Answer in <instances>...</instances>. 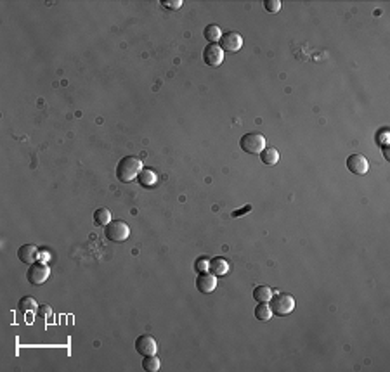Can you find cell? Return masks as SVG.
I'll return each mask as SVG.
<instances>
[{"label": "cell", "instance_id": "44dd1931", "mask_svg": "<svg viewBox=\"0 0 390 372\" xmlns=\"http://www.w3.org/2000/svg\"><path fill=\"white\" fill-rule=\"evenodd\" d=\"M208 265H210V258L208 256H199L198 260L195 261V270L198 273L201 272H207L208 270Z\"/></svg>", "mask_w": 390, "mask_h": 372}, {"label": "cell", "instance_id": "3957f363", "mask_svg": "<svg viewBox=\"0 0 390 372\" xmlns=\"http://www.w3.org/2000/svg\"><path fill=\"white\" fill-rule=\"evenodd\" d=\"M104 236H106L107 241L111 242H124L130 236V227L124 220H113L104 229Z\"/></svg>", "mask_w": 390, "mask_h": 372}, {"label": "cell", "instance_id": "30bf717a", "mask_svg": "<svg viewBox=\"0 0 390 372\" xmlns=\"http://www.w3.org/2000/svg\"><path fill=\"white\" fill-rule=\"evenodd\" d=\"M217 287V277L210 272H201L196 277V289L199 293L203 294H210L213 289Z\"/></svg>", "mask_w": 390, "mask_h": 372}, {"label": "cell", "instance_id": "7a4b0ae2", "mask_svg": "<svg viewBox=\"0 0 390 372\" xmlns=\"http://www.w3.org/2000/svg\"><path fill=\"white\" fill-rule=\"evenodd\" d=\"M239 146L248 154H260L262 149L266 147V137L262 134H259V132H248V134H245L241 137Z\"/></svg>", "mask_w": 390, "mask_h": 372}, {"label": "cell", "instance_id": "4316f807", "mask_svg": "<svg viewBox=\"0 0 390 372\" xmlns=\"http://www.w3.org/2000/svg\"><path fill=\"white\" fill-rule=\"evenodd\" d=\"M38 260H40V261H44V263H47V261L51 260V254H49L47 251H42V253L38 254Z\"/></svg>", "mask_w": 390, "mask_h": 372}, {"label": "cell", "instance_id": "d6986e66", "mask_svg": "<svg viewBox=\"0 0 390 372\" xmlns=\"http://www.w3.org/2000/svg\"><path fill=\"white\" fill-rule=\"evenodd\" d=\"M203 36L208 40V44H217L220 40V36H222V32H220V28L217 24H208L203 32Z\"/></svg>", "mask_w": 390, "mask_h": 372}, {"label": "cell", "instance_id": "ffe728a7", "mask_svg": "<svg viewBox=\"0 0 390 372\" xmlns=\"http://www.w3.org/2000/svg\"><path fill=\"white\" fill-rule=\"evenodd\" d=\"M142 367L147 372H156L160 371V358L156 355H146L142 360Z\"/></svg>", "mask_w": 390, "mask_h": 372}, {"label": "cell", "instance_id": "cb8c5ba5", "mask_svg": "<svg viewBox=\"0 0 390 372\" xmlns=\"http://www.w3.org/2000/svg\"><path fill=\"white\" fill-rule=\"evenodd\" d=\"M36 313H38V317H51L52 315V308L49 305H42V306H38V310H36Z\"/></svg>", "mask_w": 390, "mask_h": 372}, {"label": "cell", "instance_id": "e0dca14e", "mask_svg": "<svg viewBox=\"0 0 390 372\" xmlns=\"http://www.w3.org/2000/svg\"><path fill=\"white\" fill-rule=\"evenodd\" d=\"M109 222H111V211L107 208H97L94 211V223L97 227H106Z\"/></svg>", "mask_w": 390, "mask_h": 372}, {"label": "cell", "instance_id": "5bb4252c", "mask_svg": "<svg viewBox=\"0 0 390 372\" xmlns=\"http://www.w3.org/2000/svg\"><path fill=\"white\" fill-rule=\"evenodd\" d=\"M260 161L264 163V165H276V163L279 161V152L276 147H271V146H266L262 149V152H260Z\"/></svg>", "mask_w": 390, "mask_h": 372}, {"label": "cell", "instance_id": "7402d4cb", "mask_svg": "<svg viewBox=\"0 0 390 372\" xmlns=\"http://www.w3.org/2000/svg\"><path fill=\"white\" fill-rule=\"evenodd\" d=\"M264 7H266L267 12H272V14H274V12L281 11V2H279V0H266V2H264Z\"/></svg>", "mask_w": 390, "mask_h": 372}, {"label": "cell", "instance_id": "5b68a950", "mask_svg": "<svg viewBox=\"0 0 390 372\" xmlns=\"http://www.w3.org/2000/svg\"><path fill=\"white\" fill-rule=\"evenodd\" d=\"M51 275V270H49L47 263L44 261H38V263H32L30 265V270L26 272V279L32 286H42Z\"/></svg>", "mask_w": 390, "mask_h": 372}, {"label": "cell", "instance_id": "7c38bea8", "mask_svg": "<svg viewBox=\"0 0 390 372\" xmlns=\"http://www.w3.org/2000/svg\"><path fill=\"white\" fill-rule=\"evenodd\" d=\"M208 270H210V273H213L215 277H220V275H226V273L229 272V263H227V260H224V258L213 256V258H210Z\"/></svg>", "mask_w": 390, "mask_h": 372}, {"label": "cell", "instance_id": "9c48e42d", "mask_svg": "<svg viewBox=\"0 0 390 372\" xmlns=\"http://www.w3.org/2000/svg\"><path fill=\"white\" fill-rule=\"evenodd\" d=\"M203 61L208 66H219L224 63V51L219 44H208L203 51Z\"/></svg>", "mask_w": 390, "mask_h": 372}, {"label": "cell", "instance_id": "52a82bcc", "mask_svg": "<svg viewBox=\"0 0 390 372\" xmlns=\"http://www.w3.org/2000/svg\"><path fill=\"white\" fill-rule=\"evenodd\" d=\"M136 352L139 355L146 356V355H156L158 352V344H156V339L149 334H142L136 339Z\"/></svg>", "mask_w": 390, "mask_h": 372}, {"label": "cell", "instance_id": "2e32d148", "mask_svg": "<svg viewBox=\"0 0 390 372\" xmlns=\"http://www.w3.org/2000/svg\"><path fill=\"white\" fill-rule=\"evenodd\" d=\"M251 296H253L255 301H259V303H262V301H271L272 289L269 287V286H266V284H260V286H257V287L253 289Z\"/></svg>", "mask_w": 390, "mask_h": 372}, {"label": "cell", "instance_id": "6da1fadb", "mask_svg": "<svg viewBox=\"0 0 390 372\" xmlns=\"http://www.w3.org/2000/svg\"><path fill=\"white\" fill-rule=\"evenodd\" d=\"M141 170H142V161L139 158H136V156H125L116 165V178H118L120 182L128 184L139 177Z\"/></svg>", "mask_w": 390, "mask_h": 372}, {"label": "cell", "instance_id": "484cf974", "mask_svg": "<svg viewBox=\"0 0 390 372\" xmlns=\"http://www.w3.org/2000/svg\"><path fill=\"white\" fill-rule=\"evenodd\" d=\"M250 210H251V206H245L243 210H239V211L236 210V211H232V217H234V218L243 217V213H248V211H250Z\"/></svg>", "mask_w": 390, "mask_h": 372}, {"label": "cell", "instance_id": "d4e9b609", "mask_svg": "<svg viewBox=\"0 0 390 372\" xmlns=\"http://www.w3.org/2000/svg\"><path fill=\"white\" fill-rule=\"evenodd\" d=\"M387 135H389V130H387V128H383L382 134H380L378 137H376V140H378V142L382 144V146H385V144H387Z\"/></svg>", "mask_w": 390, "mask_h": 372}, {"label": "cell", "instance_id": "83f0119b", "mask_svg": "<svg viewBox=\"0 0 390 372\" xmlns=\"http://www.w3.org/2000/svg\"><path fill=\"white\" fill-rule=\"evenodd\" d=\"M382 151H383V156H385L387 161H390V154H389V144H385V146H382Z\"/></svg>", "mask_w": 390, "mask_h": 372}, {"label": "cell", "instance_id": "8fae6325", "mask_svg": "<svg viewBox=\"0 0 390 372\" xmlns=\"http://www.w3.org/2000/svg\"><path fill=\"white\" fill-rule=\"evenodd\" d=\"M38 248H36L35 244H23L18 250V258H19L23 263H26V265H32V263H35L36 260H38Z\"/></svg>", "mask_w": 390, "mask_h": 372}, {"label": "cell", "instance_id": "9a60e30c", "mask_svg": "<svg viewBox=\"0 0 390 372\" xmlns=\"http://www.w3.org/2000/svg\"><path fill=\"white\" fill-rule=\"evenodd\" d=\"M274 315L271 310V305H269V301H262L259 305L255 306V319L260 322H267L271 321V317Z\"/></svg>", "mask_w": 390, "mask_h": 372}, {"label": "cell", "instance_id": "ba28073f", "mask_svg": "<svg viewBox=\"0 0 390 372\" xmlns=\"http://www.w3.org/2000/svg\"><path fill=\"white\" fill-rule=\"evenodd\" d=\"M347 168L354 175H366L370 170V163L362 154H351L347 158Z\"/></svg>", "mask_w": 390, "mask_h": 372}, {"label": "cell", "instance_id": "ac0fdd59", "mask_svg": "<svg viewBox=\"0 0 390 372\" xmlns=\"http://www.w3.org/2000/svg\"><path fill=\"white\" fill-rule=\"evenodd\" d=\"M18 310L23 313H30V312H36L38 310V305H36L35 298L32 296H23L18 303Z\"/></svg>", "mask_w": 390, "mask_h": 372}, {"label": "cell", "instance_id": "603a6c76", "mask_svg": "<svg viewBox=\"0 0 390 372\" xmlns=\"http://www.w3.org/2000/svg\"><path fill=\"white\" fill-rule=\"evenodd\" d=\"M161 5L167 9H172V11H177L179 7H182V0H163Z\"/></svg>", "mask_w": 390, "mask_h": 372}, {"label": "cell", "instance_id": "277c9868", "mask_svg": "<svg viewBox=\"0 0 390 372\" xmlns=\"http://www.w3.org/2000/svg\"><path fill=\"white\" fill-rule=\"evenodd\" d=\"M271 310L274 315H279V317H284L288 315V313L293 312L295 308V298L291 296V294H286V293H279L276 294V296L271 298Z\"/></svg>", "mask_w": 390, "mask_h": 372}, {"label": "cell", "instance_id": "8992f818", "mask_svg": "<svg viewBox=\"0 0 390 372\" xmlns=\"http://www.w3.org/2000/svg\"><path fill=\"white\" fill-rule=\"evenodd\" d=\"M220 49L224 52H238L239 49L243 47V38L238 32H226L220 36Z\"/></svg>", "mask_w": 390, "mask_h": 372}, {"label": "cell", "instance_id": "4fadbf2b", "mask_svg": "<svg viewBox=\"0 0 390 372\" xmlns=\"http://www.w3.org/2000/svg\"><path fill=\"white\" fill-rule=\"evenodd\" d=\"M137 180H139V184L142 187H155L156 182H158V177H156L155 170H151V168H142Z\"/></svg>", "mask_w": 390, "mask_h": 372}]
</instances>
